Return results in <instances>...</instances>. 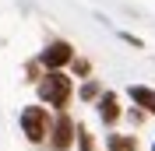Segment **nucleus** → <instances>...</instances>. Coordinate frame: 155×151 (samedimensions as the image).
I'll return each mask as SVG.
<instances>
[{
  "label": "nucleus",
  "mask_w": 155,
  "mask_h": 151,
  "mask_svg": "<svg viewBox=\"0 0 155 151\" xmlns=\"http://www.w3.org/2000/svg\"><path fill=\"white\" fill-rule=\"evenodd\" d=\"M39 98L46 105L64 109L71 102V77L64 70H46V77H39Z\"/></svg>",
  "instance_id": "obj_1"
},
{
  "label": "nucleus",
  "mask_w": 155,
  "mask_h": 151,
  "mask_svg": "<svg viewBox=\"0 0 155 151\" xmlns=\"http://www.w3.org/2000/svg\"><path fill=\"white\" fill-rule=\"evenodd\" d=\"M21 130H25V137H28L32 144H42L49 133V116L42 105H25L21 109Z\"/></svg>",
  "instance_id": "obj_2"
},
{
  "label": "nucleus",
  "mask_w": 155,
  "mask_h": 151,
  "mask_svg": "<svg viewBox=\"0 0 155 151\" xmlns=\"http://www.w3.org/2000/svg\"><path fill=\"white\" fill-rule=\"evenodd\" d=\"M71 60H74V49H71V42H64V39L49 42V46L39 53V67H46V70H60V67H67Z\"/></svg>",
  "instance_id": "obj_3"
},
{
  "label": "nucleus",
  "mask_w": 155,
  "mask_h": 151,
  "mask_svg": "<svg viewBox=\"0 0 155 151\" xmlns=\"http://www.w3.org/2000/svg\"><path fill=\"white\" fill-rule=\"evenodd\" d=\"M49 133H53V137H49V144H53V151H67V148H71V141L78 137V127L71 123V116H67V113H60Z\"/></svg>",
  "instance_id": "obj_4"
},
{
  "label": "nucleus",
  "mask_w": 155,
  "mask_h": 151,
  "mask_svg": "<svg viewBox=\"0 0 155 151\" xmlns=\"http://www.w3.org/2000/svg\"><path fill=\"white\" fill-rule=\"evenodd\" d=\"M99 116H102L106 127H113V123L120 120V98H116L113 92H102V95H99Z\"/></svg>",
  "instance_id": "obj_5"
},
{
  "label": "nucleus",
  "mask_w": 155,
  "mask_h": 151,
  "mask_svg": "<svg viewBox=\"0 0 155 151\" xmlns=\"http://www.w3.org/2000/svg\"><path fill=\"white\" fill-rule=\"evenodd\" d=\"M127 95H130V98H134V102L141 105V113H152V116H155V88L130 85V88H127Z\"/></svg>",
  "instance_id": "obj_6"
},
{
  "label": "nucleus",
  "mask_w": 155,
  "mask_h": 151,
  "mask_svg": "<svg viewBox=\"0 0 155 151\" xmlns=\"http://www.w3.org/2000/svg\"><path fill=\"white\" fill-rule=\"evenodd\" d=\"M109 151H137V141L134 137H124V133H109Z\"/></svg>",
  "instance_id": "obj_7"
},
{
  "label": "nucleus",
  "mask_w": 155,
  "mask_h": 151,
  "mask_svg": "<svg viewBox=\"0 0 155 151\" xmlns=\"http://www.w3.org/2000/svg\"><path fill=\"white\" fill-rule=\"evenodd\" d=\"M78 144H81V151H95V141H92V133L85 127H78Z\"/></svg>",
  "instance_id": "obj_8"
},
{
  "label": "nucleus",
  "mask_w": 155,
  "mask_h": 151,
  "mask_svg": "<svg viewBox=\"0 0 155 151\" xmlns=\"http://www.w3.org/2000/svg\"><path fill=\"white\" fill-rule=\"evenodd\" d=\"M99 95H102V92H99V85H95V81H88V85L81 88V98H85V102H92V98H99Z\"/></svg>",
  "instance_id": "obj_9"
},
{
  "label": "nucleus",
  "mask_w": 155,
  "mask_h": 151,
  "mask_svg": "<svg viewBox=\"0 0 155 151\" xmlns=\"http://www.w3.org/2000/svg\"><path fill=\"white\" fill-rule=\"evenodd\" d=\"M71 63H74V74H78V77H88V70H92L88 60H71Z\"/></svg>",
  "instance_id": "obj_10"
},
{
  "label": "nucleus",
  "mask_w": 155,
  "mask_h": 151,
  "mask_svg": "<svg viewBox=\"0 0 155 151\" xmlns=\"http://www.w3.org/2000/svg\"><path fill=\"white\" fill-rule=\"evenodd\" d=\"M152 151H155V144H152Z\"/></svg>",
  "instance_id": "obj_11"
}]
</instances>
